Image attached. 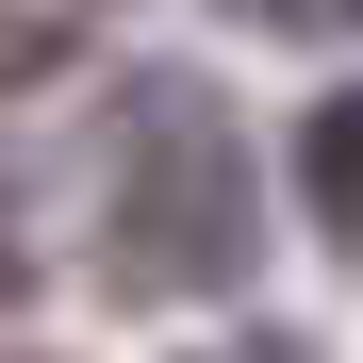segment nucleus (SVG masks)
Segmentation results:
<instances>
[{"mask_svg":"<svg viewBox=\"0 0 363 363\" xmlns=\"http://www.w3.org/2000/svg\"><path fill=\"white\" fill-rule=\"evenodd\" d=\"M297 199H314L330 248H363V83H330L314 116H297Z\"/></svg>","mask_w":363,"mask_h":363,"instance_id":"nucleus-2","label":"nucleus"},{"mask_svg":"<svg viewBox=\"0 0 363 363\" xmlns=\"http://www.w3.org/2000/svg\"><path fill=\"white\" fill-rule=\"evenodd\" d=\"M215 17H264V33H363V0H215Z\"/></svg>","mask_w":363,"mask_h":363,"instance_id":"nucleus-3","label":"nucleus"},{"mask_svg":"<svg viewBox=\"0 0 363 363\" xmlns=\"http://www.w3.org/2000/svg\"><path fill=\"white\" fill-rule=\"evenodd\" d=\"M248 133H231L215 83L149 67L116 99V149H99V264L116 297H231L248 281Z\"/></svg>","mask_w":363,"mask_h":363,"instance_id":"nucleus-1","label":"nucleus"}]
</instances>
